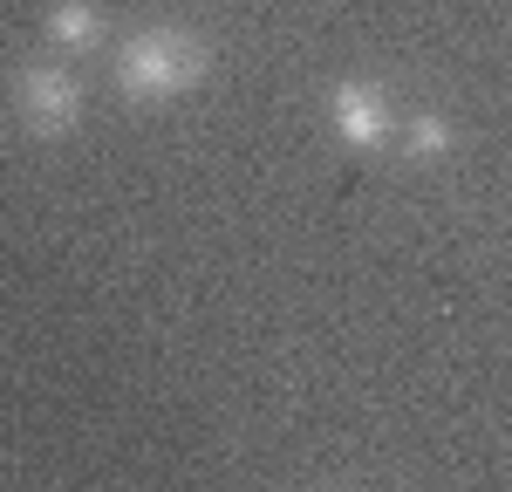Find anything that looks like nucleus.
Wrapping results in <instances>:
<instances>
[{
    "instance_id": "obj_1",
    "label": "nucleus",
    "mask_w": 512,
    "mask_h": 492,
    "mask_svg": "<svg viewBox=\"0 0 512 492\" xmlns=\"http://www.w3.org/2000/svg\"><path fill=\"white\" fill-rule=\"evenodd\" d=\"M205 76H212V41L185 21H158V28L123 35L117 62H110V82L130 110H164V103L192 96Z\"/></svg>"
},
{
    "instance_id": "obj_2",
    "label": "nucleus",
    "mask_w": 512,
    "mask_h": 492,
    "mask_svg": "<svg viewBox=\"0 0 512 492\" xmlns=\"http://www.w3.org/2000/svg\"><path fill=\"white\" fill-rule=\"evenodd\" d=\"M7 103H14V123L41 137V144H55V137H69L89 110V89H82L76 69H62V62H21L14 82H7Z\"/></svg>"
},
{
    "instance_id": "obj_3",
    "label": "nucleus",
    "mask_w": 512,
    "mask_h": 492,
    "mask_svg": "<svg viewBox=\"0 0 512 492\" xmlns=\"http://www.w3.org/2000/svg\"><path fill=\"white\" fill-rule=\"evenodd\" d=\"M328 130L349 144V151H390L396 144V110L390 89L369 76H342L328 89Z\"/></svg>"
},
{
    "instance_id": "obj_4",
    "label": "nucleus",
    "mask_w": 512,
    "mask_h": 492,
    "mask_svg": "<svg viewBox=\"0 0 512 492\" xmlns=\"http://www.w3.org/2000/svg\"><path fill=\"white\" fill-rule=\"evenodd\" d=\"M103 35H110V14H103L96 0H55L48 21H41V41L62 48V55H89Z\"/></svg>"
},
{
    "instance_id": "obj_5",
    "label": "nucleus",
    "mask_w": 512,
    "mask_h": 492,
    "mask_svg": "<svg viewBox=\"0 0 512 492\" xmlns=\"http://www.w3.org/2000/svg\"><path fill=\"white\" fill-rule=\"evenodd\" d=\"M458 151V123L444 110H417L410 123H396V158L403 164H444Z\"/></svg>"
}]
</instances>
